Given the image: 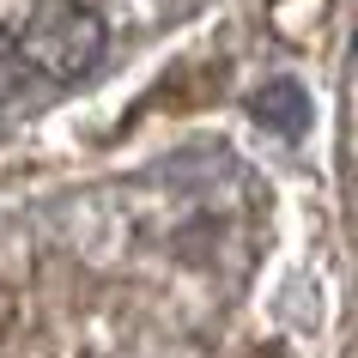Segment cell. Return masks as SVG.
Returning a JSON list of instances; mask_svg holds the SVG:
<instances>
[{"mask_svg":"<svg viewBox=\"0 0 358 358\" xmlns=\"http://www.w3.org/2000/svg\"><path fill=\"white\" fill-rule=\"evenodd\" d=\"M19 49L37 79L73 85L103 61V19L79 0H37V13L19 31Z\"/></svg>","mask_w":358,"mask_h":358,"instance_id":"1","label":"cell"},{"mask_svg":"<svg viewBox=\"0 0 358 358\" xmlns=\"http://www.w3.org/2000/svg\"><path fill=\"white\" fill-rule=\"evenodd\" d=\"M249 110H255V122H267V128H280V134H303L310 97H303L298 79H273V85H262V92L249 97Z\"/></svg>","mask_w":358,"mask_h":358,"instance_id":"2","label":"cell"},{"mask_svg":"<svg viewBox=\"0 0 358 358\" xmlns=\"http://www.w3.org/2000/svg\"><path fill=\"white\" fill-rule=\"evenodd\" d=\"M31 79H37V73H31V61H24V49H19V31L0 24V103H13Z\"/></svg>","mask_w":358,"mask_h":358,"instance_id":"3","label":"cell"}]
</instances>
